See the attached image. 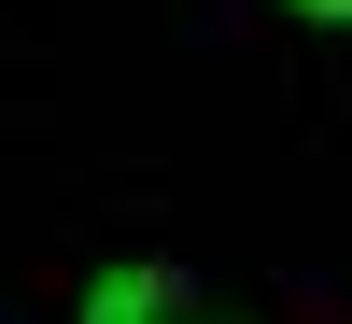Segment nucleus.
I'll return each instance as SVG.
<instances>
[{
  "instance_id": "1",
  "label": "nucleus",
  "mask_w": 352,
  "mask_h": 324,
  "mask_svg": "<svg viewBox=\"0 0 352 324\" xmlns=\"http://www.w3.org/2000/svg\"><path fill=\"white\" fill-rule=\"evenodd\" d=\"M197 310H212V282L184 254H99V282H85L71 324H197Z\"/></svg>"
},
{
  "instance_id": "2",
  "label": "nucleus",
  "mask_w": 352,
  "mask_h": 324,
  "mask_svg": "<svg viewBox=\"0 0 352 324\" xmlns=\"http://www.w3.org/2000/svg\"><path fill=\"white\" fill-rule=\"evenodd\" d=\"M282 14H296V28H352V0H282Z\"/></svg>"
},
{
  "instance_id": "3",
  "label": "nucleus",
  "mask_w": 352,
  "mask_h": 324,
  "mask_svg": "<svg viewBox=\"0 0 352 324\" xmlns=\"http://www.w3.org/2000/svg\"><path fill=\"white\" fill-rule=\"evenodd\" d=\"M197 324H240V310H197Z\"/></svg>"
}]
</instances>
